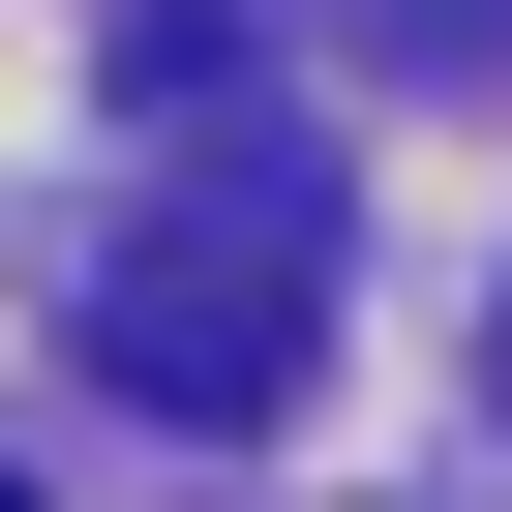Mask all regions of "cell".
I'll return each mask as SVG.
<instances>
[{"label": "cell", "mask_w": 512, "mask_h": 512, "mask_svg": "<svg viewBox=\"0 0 512 512\" xmlns=\"http://www.w3.org/2000/svg\"><path fill=\"white\" fill-rule=\"evenodd\" d=\"M302 362H332V181L272 121H211L91 272V392L121 422H302Z\"/></svg>", "instance_id": "cell-1"}, {"label": "cell", "mask_w": 512, "mask_h": 512, "mask_svg": "<svg viewBox=\"0 0 512 512\" xmlns=\"http://www.w3.org/2000/svg\"><path fill=\"white\" fill-rule=\"evenodd\" d=\"M422 61H512V0H422Z\"/></svg>", "instance_id": "cell-2"}, {"label": "cell", "mask_w": 512, "mask_h": 512, "mask_svg": "<svg viewBox=\"0 0 512 512\" xmlns=\"http://www.w3.org/2000/svg\"><path fill=\"white\" fill-rule=\"evenodd\" d=\"M0 512H31V482H0Z\"/></svg>", "instance_id": "cell-3"}]
</instances>
